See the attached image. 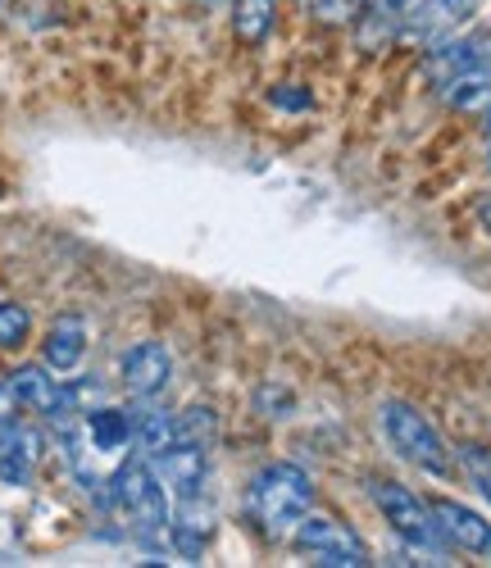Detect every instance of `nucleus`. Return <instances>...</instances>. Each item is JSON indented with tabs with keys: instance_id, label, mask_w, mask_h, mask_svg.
<instances>
[{
	"instance_id": "f257e3e1",
	"label": "nucleus",
	"mask_w": 491,
	"mask_h": 568,
	"mask_svg": "<svg viewBox=\"0 0 491 568\" xmlns=\"http://www.w3.org/2000/svg\"><path fill=\"white\" fill-rule=\"evenodd\" d=\"M314 509V483L301 464H264L246 487V514L264 537H287Z\"/></svg>"
},
{
	"instance_id": "7ed1b4c3",
	"label": "nucleus",
	"mask_w": 491,
	"mask_h": 568,
	"mask_svg": "<svg viewBox=\"0 0 491 568\" xmlns=\"http://www.w3.org/2000/svg\"><path fill=\"white\" fill-rule=\"evenodd\" d=\"M382 437L391 442V450H397L401 459H410L414 468L432 473V478H447L451 473V450L447 442H441V433L432 428V423L405 405V400H387L382 405Z\"/></svg>"
},
{
	"instance_id": "9d476101",
	"label": "nucleus",
	"mask_w": 491,
	"mask_h": 568,
	"mask_svg": "<svg viewBox=\"0 0 491 568\" xmlns=\"http://www.w3.org/2000/svg\"><path fill=\"white\" fill-rule=\"evenodd\" d=\"M10 387H14L19 405L32 409V414H41V418H64V414H73L69 387L60 383V377H51V368H41V364L14 368V373H10Z\"/></svg>"
},
{
	"instance_id": "1a4fd4ad",
	"label": "nucleus",
	"mask_w": 491,
	"mask_h": 568,
	"mask_svg": "<svg viewBox=\"0 0 491 568\" xmlns=\"http://www.w3.org/2000/svg\"><path fill=\"white\" fill-rule=\"evenodd\" d=\"M119 373H123V387H128L132 396L156 400V396L169 387V377H173V359H169V351H164L160 342H137V346L123 351Z\"/></svg>"
},
{
	"instance_id": "4be33fe9",
	"label": "nucleus",
	"mask_w": 491,
	"mask_h": 568,
	"mask_svg": "<svg viewBox=\"0 0 491 568\" xmlns=\"http://www.w3.org/2000/svg\"><path fill=\"white\" fill-rule=\"evenodd\" d=\"M360 6H364L369 14H378V19H397V14H405L410 0H360Z\"/></svg>"
},
{
	"instance_id": "aec40b11",
	"label": "nucleus",
	"mask_w": 491,
	"mask_h": 568,
	"mask_svg": "<svg viewBox=\"0 0 491 568\" xmlns=\"http://www.w3.org/2000/svg\"><path fill=\"white\" fill-rule=\"evenodd\" d=\"M460 459H464V468H469L473 487L491 500V450H482V446H464V450H460Z\"/></svg>"
},
{
	"instance_id": "5701e85b",
	"label": "nucleus",
	"mask_w": 491,
	"mask_h": 568,
	"mask_svg": "<svg viewBox=\"0 0 491 568\" xmlns=\"http://www.w3.org/2000/svg\"><path fill=\"white\" fill-rule=\"evenodd\" d=\"M273 101H278V105H291V110H305V97H301V91H273Z\"/></svg>"
},
{
	"instance_id": "6e6552de",
	"label": "nucleus",
	"mask_w": 491,
	"mask_h": 568,
	"mask_svg": "<svg viewBox=\"0 0 491 568\" xmlns=\"http://www.w3.org/2000/svg\"><path fill=\"white\" fill-rule=\"evenodd\" d=\"M482 64H491V37L487 32L447 37V41L428 45V78H432L437 91L447 82H455L460 73H469V69H482Z\"/></svg>"
},
{
	"instance_id": "412c9836",
	"label": "nucleus",
	"mask_w": 491,
	"mask_h": 568,
	"mask_svg": "<svg viewBox=\"0 0 491 568\" xmlns=\"http://www.w3.org/2000/svg\"><path fill=\"white\" fill-rule=\"evenodd\" d=\"M291 405H297V400H291V392H282V387H273V383L260 392V414H264V418H287Z\"/></svg>"
},
{
	"instance_id": "cd10ccee",
	"label": "nucleus",
	"mask_w": 491,
	"mask_h": 568,
	"mask_svg": "<svg viewBox=\"0 0 491 568\" xmlns=\"http://www.w3.org/2000/svg\"><path fill=\"white\" fill-rule=\"evenodd\" d=\"M210 6H219V0H210Z\"/></svg>"
},
{
	"instance_id": "ddd939ff",
	"label": "nucleus",
	"mask_w": 491,
	"mask_h": 568,
	"mask_svg": "<svg viewBox=\"0 0 491 568\" xmlns=\"http://www.w3.org/2000/svg\"><path fill=\"white\" fill-rule=\"evenodd\" d=\"M82 418H87L82 433H87V442H91L96 455H114V450H123L132 442V418L123 409H114V405H96Z\"/></svg>"
},
{
	"instance_id": "9b49d317",
	"label": "nucleus",
	"mask_w": 491,
	"mask_h": 568,
	"mask_svg": "<svg viewBox=\"0 0 491 568\" xmlns=\"http://www.w3.org/2000/svg\"><path fill=\"white\" fill-rule=\"evenodd\" d=\"M432 518H437V528L447 532L451 546H460L464 555L491 559V524L487 518H478L473 509H464L460 500H447V496L432 500Z\"/></svg>"
},
{
	"instance_id": "a211bd4d",
	"label": "nucleus",
	"mask_w": 491,
	"mask_h": 568,
	"mask_svg": "<svg viewBox=\"0 0 491 568\" xmlns=\"http://www.w3.org/2000/svg\"><path fill=\"white\" fill-rule=\"evenodd\" d=\"M28 333H32V314L23 305H14V301H0V351L23 346Z\"/></svg>"
},
{
	"instance_id": "20e7f679",
	"label": "nucleus",
	"mask_w": 491,
	"mask_h": 568,
	"mask_svg": "<svg viewBox=\"0 0 491 568\" xmlns=\"http://www.w3.org/2000/svg\"><path fill=\"white\" fill-rule=\"evenodd\" d=\"M369 496H373V505L382 509V518L391 524V532H397V537H405L414 550L447 555V532L437 528L432 505H423L410 487L387 483V478H373V483H369Z\"/></svg>"
},
{
	"instance_id": "f8f14e48",
	"label": "nucleus",
	"mask_w": 491,
	"mask_h": 568,
	"mask_svg": "<svg viewBox=\"0 0 491 568\" xmlns=\"http://www.w3.org/2000/svg\"><path fill=\"white\" fill-rule=\"evenodd\" d=\"M82 355H87V323H82V314H64V318H56L51 323V333H46V342H41V359H46V368L51 373H73L78 364H82Z\"/></svg>"
},
{
	"instance_id": "2eb2a0df",
	"label": "nucleus",
	"mask_w": 491,
	"mask_h": 568,
	"mask_svg": "<svg viewBox=\"0 0 491 568\" xmlns=\"http://www.w3.org/2000/svg\"><path fill=\"white\" fill-rule=\"evenodd\" d=\"M178 437H182L178 433V414H169V409H151V414H141L132 423V442H137V450L146 459H156L160 450H169Z\"/></svg>"
},
{
	"instance_id": "6ab92c4d",
	"label": "nucleus",
	"mask_w": 491,
	"mask_h": 568,
	"mask_svg": "<svg viewBox=\"0 0 491 568\" xmlns=\"http://www.w3.org/2000/svg\"><path fill=\"white\" fill-rule=\"evenodd\" d=\"M178 433H182L187 442H196V446H206V450H210V437H214V409H206V405L182 409V414H178Z\"/></svg>"
},
{
	"instance_id": "a878e982",
	"label": "nucleus",
	"mask_w": 491,
	"mask_h": 568,
	"mask_svg": "<svg viewBox=\"0 0 491 568\" xmlns=\"http://www.w3.org/2000/svg\"><path fill=\"white\" fill-rule=\"evenodd\" d=\"M487 132H491V105H487Z\"/></svg>"
},
{
	"instance_id": "393cba45",
	"label": "nucleus",
	"mask_w": 491,
	"mask_h": 568,
	"mask_svg": "<svg viewBox=\"0 0 491 568\" xmlns=\"http://www.w3.org/2000/svg\"><path fill=\"white\" fill-rule=\"evenodd\" d=\"M10 428L14 423H0V450H6V442H10Z\"/></svg>"
},
{
	"instance_id": "b1692460",
	"label": "nucleus",
	"mask_w": 491,
	"mask_h": 568,
	"mask_svg": "<svg viewBox=\"0 0 491 568\" xmlns=\"http://www.w3.org/2000/svg\"><path fill=\"white\" fill-rule=\"evenodd\" d=\"M478 219L487 223V232H491V196H482V205H478Z\"/></svg>"
},
{
	"instance_id": "f03ea898",
	"label": "nucleus",
	"mask_w": 491,
	"mask_h": 568,
	"mask_svg": "<svg viewBox=\"0 0 491 568\" xmlns=\"http://www.w3.org/2000/svg\"><path fill=\"white\" fill-rule=\"evenodd\" d=\"M110 487H114V505L132 518V528L146 537V541H160V537H169L173 528H169V491H164V483L156 478V468H151V459L146 455H132V459H123L119 464V473L110 478Z\"/></svg>"
},
{
	"instance_id": "4468645a",
	"label": "nucleus",
	"mask_w": 491,
	"mask_h": 568,
	"mask_svg": "<svg viewBox=\"0 0 491 568\" xmlns=\"http://www.w3.org/2000/svg\"><path fill=\"white\" fill-rule=\"evenodd\" d=\"M37 433H23V428H10V442L6 450H0V483H10V487H28L32 478V468H37Z\"/></svg>"
},
{
	"instance_id": "0eeeda50",
	"label": "nucleus",
	"mask_w": 491,
	"mask_h": 568,
	"mask_svg": "<svg viewBox=\"0 0 491 568\" xmlns=\"http://www.w3.org/2000/svg\"><path fill=\"white\" fill-rule=\"evenodd\" d=\"M151 468H156V478L164 483V491H173V500L196 505L201 500V487H206V473H210V455H206V446L178 437L169 450H160L151 459Z\"/></svg>"
},
{
	"instance_id": "bb28decb",
	"label": "nucleus",
	"mask_w": 491,
	"mask_h": 568,
	"mask_svg": "<svg viewBox=\"0 0 491 568\" xmlns=\"http://www.w3.org/2000/svg\"><path fill=\"white\" fill-rule=\"evenodd\" d=\"M487 169H491V146H487Z\"/></svg>"
},
{
	"instance_id": "39448f33",
	"label": "nucleus",
	"mask_w": 491,
	"mask_h": 568,
	"mask_svg": "<svg viewBox=\"0 0 491 568\" xmlns=\"http://www.w3.org/2000/svg\"><path fill=\"white\" fill-rule=\"evenodd\" d=\"M297 550L314 555V564H328V568H364L369 564V546L341 524V518H328V514H305L297 532H291Z\"/></svg>"
},
{
	"instance_id": "dca6fc26",
	"label": "nucleus",
	"mask_w": 491,
	"mask_h": 568,
	"mask_svg": "<svg viewBox=\"0 0 491 568\" xmlns=\"http://www.w3.org/2000/svg\"><path fill=\"white\" fill-rule=\"evenodd\" d=\"M441 97H447L451 110H469V114H473V110H487V105H491V64L460 73L455 82L441 87Z\"/></svg>"
},
{
	"instance_id": "f3484780",
	"label": "nucleus",
	"mask_w": 491,
	"mask_h": 568,
	"mask_svg": "<svg viewBox=\"0 0 491 568\" xmlns=\"http://www.w3.org/2000/svg\"><path fill=\"white\" fill-rule=\"evenodd\" d=\"M232 28L246 45H260L273 28V0H237L232 6Z\"/></svg>"
},
{
	"instance_id": "423d86ee",
	"label": "nucleus",
	"mask_w": 491,
	"mask_h": 568,
	"mask_svg": "<svg viewBox=\"0 0 491 568\" xmlns=\"http://www.w3.org/2000/svg\"><path fill=\"white\" fill-rule=\"evenodd\" d=\"M473 10H478V0H414L401 14V41L428 51V45L455 37Z\"/></svg>"
}]
</instances>
